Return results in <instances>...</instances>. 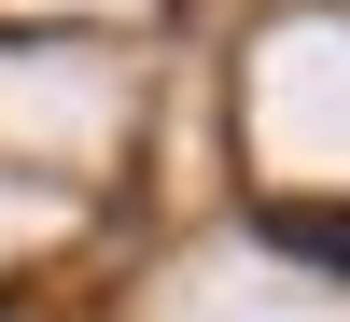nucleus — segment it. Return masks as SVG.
Here are the masks:
<instances>
[{
  "instance_id": "nucleus-1",
  "label": "nucleus",
  "mask_w": 350,
  "mask_h": 322,
  "mask_svg": "<svg viewBox=\"0 0 350 322\" xmlns=\"http://www.w3.org/2000/svg\"><path fill=\"white\" fill-rule=\"evenodd\" d=\"M267 239L280 252H323V267L350 280V211H323V196H267Z\"/></svg>"
}]
</instances>
